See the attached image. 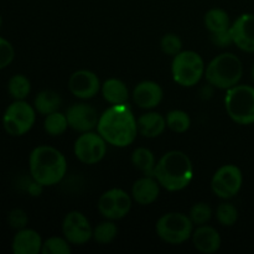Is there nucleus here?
Wrapping results in <instances>:
<instances>
[{
    "label": "nucleus",
    "instance_id": "f257e3e1",
    "mask_svg": "<svg viewBox=\"0 0 254 254\" xmlns=\"http://www.w3.org/2000/svg\"><path fill=\"white\" fill-rule=\"evenodd\" d=\"M98 133L104 140L117 148H126L138 135V123L129 104H112L99 117Z\"/></svg>",
    "mask_w": 254,
    "mask_h": 254
},
{
    "label": "nucleus",
    "instance_id": "f03ea898",
    "mask_svg": "<svg viewBox=\"0 0 254 254\" xmlns=\"http://www.w3.org/2000/svg\"><path fill=\"white\" fill-rule=\"evenodd\" d=\"M29 170L32 180L41 186H54L61 183L67 173L64 154L50 145H39L30 153Z\"/></svg>",
    "mask_w": 254,
    "mask_h": 254
},
{
    "label": "nucleus",
    "instance_id": "7ed1b4c3",
    "mask_svg": "<svg viewBox=\"0 0 254 254\" xmlns=\"http://www.w3.org/2000/svg\"><path fill=\"white\" fill-rule=\"evenodd\" d=\"M154 178L165 190L171 192L184 190L193 178L192 161L180 150L168 151L156 163Z\"/></svg>",
    "mask_w": 254,
    "mask_h": 254
},
{
    "label": "nucleus",
    "instance_id": "20e7f679",
    "mask_svg": "<svg viewBox=\"0 0 254 254\" xmlns=\"http://www.w3.org/2000/svg\"><path fill=\"white\" fill-rule=\"evenodd\" d=\"M243 76V64L240 57L231 52L216 56L206 67L205 77L211 86L230 89L240 83Z\"/></svg>",
    "mask_w": 254,
    "mask_h": 254
},
{
    "label": "nucleus",
    "instance_id": "39448f33",
    "mask_svg": "<svg viewBox=\"0 0 254 254\" xmlns=\"http://www.w3.org/2000/svg\"><path fill=\"white\" fill-rule=\"evenodd\" d=\"M226 112L235 123L250 126L254 123V87L237 84L227 89L225 97Z\"/></svg>",
    "mask_w": 254,
    "mask_h": 254
},
{
    "label": "nucleus",
    "instance_id": "423d86ee",
    "mask_svg": "<svg viewBox=\"0 0 254 254\" xmlns=\"http://www.w3.org/2000/svg\"><path fill=\"white\" fill-rule=\"evenodd\" d=\"M205 62L195 51H181L174 56L171 74L174 81L183 87H193L205 76Z\"/></svg>",
    "mask_w": 254,
    "mask_h": 254
},
{
    "label": "nucleus",
    "instance_id": "0eeeda50",
    "mask_svg": "<svg viewBox=\"0 0 254 254\" xmlns=\"http://www.w3.org/2000/svg\"><path fill=\"white\" fill-rule=\"evenodd\" d=\"M36 122V109L26 101H14L2 114V128L9 135L22 136L29 133Z\"/></svg>",
    "mask_w": 254,
    "mask_h": 254
},
{
    "label": "nucleus",
    "instance_id": "6e6552de",
    "mask_svg": "<svg viewBox=\"0 0 254 254\" xmlns=\"http://www.w3.org/2000/svg\"><path fill=\"white\" fill-rule=\"evenodd\" d=\"M156 235L169 245H181L192 236L193 223L188 215L169 212L161 216L155 226Z\"/></svg>",
    "mask_w": 254,
    "mask_h": 254
},
{
    "label": "nucleus",
    "instance_id": "1a4fd4ad",
    "mask_svg": "<svg viewBox=\"0 0 254 254\" xmlns=\"http://www.w3.org/2000/svg\"><path fill=\"white\" fill-rule=\"evenodd\" d=\"M243 185L242 170L237 165L227 164L217 169L211 180V189L217 197L228 200L237 195Z\"/></svg>",
    "mask_w": 254,
    "mask_h": 254
},
{
    "label": "nucleus",
    "instance_id": "9d476101",
    "mask_svg": "<svg viewBox=\"0 0 254 254\" xmlns=\"http://www.w3.org/2000/svg\"><path fill=\"white\" fill-rule=\"evenodd\" d=\"M74 155L81 163L93 165L99 163L107 154V141L99 133L86 131L74 141Z\"/></svg>",
    "mask_w": 254,
    "mask_h": 254
},
{
    "label": "nucleus",
    "instance_id": "9b49d317",
    "mask_svg": "<svg viewBox=\"0 0 254 254\" xmlns=\"http://www.w3.org/2000/svg\"><path fill=\"white\" fill-rule=\"evenodd\" d=\"M131 208V197L122 189H111L102 193L98 200V211L107 220H122Z\"/></svg>",
    "mask_w": 254,
    "mask_h": 254
},
{
    "label": "nucleus",
    "instance_id": "f8f14e48",
    "mask_svg": "<svg viewBox=\"0 0 254 254\" xmlns=\"http://www.w3.org/2000/svg\"><path fill=\"white\" fill-rule=\"evenodd\" d=\"M64 237L72 245L81 246L93 238V228L88 218L79 211L67 213L62 222Z\"/></svg>",
    "mask_w": 254,
    "mask_h": 254
},
{
    "label": "nucleus",
    "instance_id": "ddd939ff",
    "mask_svg": "<svg viewBox=\"0 0 254 254\" xmlns=\"http://www.w3.org/2000/svg\"><path fill=\"white\" fill-rule=\"evenodd\" d=\"M101 87L98 76L88 69H78L73 72L68 79L69 92L81 99L93 98L101 91Z\"/></svg>",
    "mask_w": 254,
    "mask_h": 254
},
{
    "label": "nucleus",
    "instance_id": "4468645a",
    "mask_svg": "<svg viewBox=\"0 0 254 254\" xmlns=\"http://www.w3.org/2000/svg\"><path fill=\"white\" fill-rule=\"evenodd\" d=\"M69 128L79 133L92 131L98 126L99 117L96 109L86 103H76L66 112Z\"/></svg>",
    "mask_w": 254,
    "mask_h": 254
},
{
    "label": "nucleus",
    "instance_id": "2eb2a0df",
    "mask_svg": "<svg viewBox=\"0 0 254 254\" xmlns=\"http://www.w3.org/2000/svg\"><path fill=\"white\" fill-rule=\"evenodd\" d=\"M231 35L233 44L242 51L253 54L254 52V14L240 15L231 25Z\"/></svg>",
    "mask_w": 254,
    "mask_h": 254
},
{
    "label": "nucleus",
    "instance_id": "dca6fc26",
    "mask_svg": "<svg viewBox=\"0 0 254 254\" xmlns=\"http://www.w3.org/2000/svg\"><path fill=\"white\" fill-rule=\"evenodd\" d=\"M164 91L159 83L154 81H143L135 86L133 99L140 108L153 109L161 103Z\"/></svg>",
    "mask_w": 254,
    "mask_h": 254
},
{
    "label": "nucleus",
    "instance_id": "f3484780",
    "mask_svg": "<svg viewBox=\"0 0 254 254\" xmlns=\"http://www.w3.org/2000/svg\"><path fill=\"white\" fill-rule=\"evenodd\" d=\"M42 238L35 230L22 228L15 233L11 242L14 254H39L42 250Z\"/></svg>",
    "mask_w": 254,
    "mask_h": 254
},
{
    "label": "nucleus",
    "instance_id": "a211bd4d",
    "mask_svg": "<svg viewBox=\"0 0 254 254\" xmlns=\"http://www.w3.org/2000/svg\"><path fill=\"white\" fill-rule=\"evenodd\" d=\"M191 237L196 250L205 254L216 253L220 250L222 243L218 231L207 225L197 226Z\"/></svg>",
    "mask_w": 254,
    "mask_h": 254
},
{
    "label": "nucleus",
    "instance_id": "6ab92c4d",
    "mask_svg": "<svg viewBox=\"0 0 254 254\" xmlns=\"http://www.w3.org/2000/svg\"><path fill=\"white\" fill-rule=\"evenodd\" d=\"M160 193V184L154 176H144L138 179L131 188V197L141 206L155 202Z\"/></svg>",
    "mask_w": 254,
    "mask_h": 254
},
{
    "label": "nucleus",
    "instance_id": "aec40b11",
    "mask_svg": "<svg viewBox=\"0 0 254 254\" xmlns=\"http://www.w3.org/2000/svg\"><path fill=\"white\" fill-rule=\"evenodd\" d=\"M138 133L145 138H156L165 130L166 118L156 112H149L136 119Z\"/></svg>",
    "mask_w": 254,
    "mask_h": 254
},
{
    "label": "nucleus",
    "instance_id": "412c9836",
    "mask_svg": "<svg viewBox=\"0 0 254 254\" xmlns=\"http://www.w3.org/2000/svg\"><path fill=\"white\" fill-rule=\"evenodd\" d=\"M103 98L111 104H123L129 99V89L123 81L109 78L101 87Z\"/></svg>",
    "mask_w": 254,
    "mask_h": 254
},
{
    "label": "nucleus",
    "instance_id": "4be33fe9",
    "mask_svg": "<svg viewBox=\"0 0 254 254\" xmlns=\"http://www.w3.org/2000/svg\"><path fill=\"white\" fill-rule=\"evenodd\" d=\"M62 104V98L57 92L52 89H45L36 94L34 99V107L36 112L42 116H47L59 111Z\"/></svg>",
    "mask_w": 254,
    "mask_h": 254
},
{
    "label": "nucleus",
    "instance_id": "5701e85b",
    "mask_svg": "<svg viewBox=\"0 0 254 254\" xmlns=\"http://www.w3.org/2000/svg\"><path fill=\"white\" fill-rule=\"evenodd\" d=\"M231 20L227 11L221 7L210 9L205 15V26L211 34L227 31L231 29Z\"/></svg>",
    "mask_w": 254,
    "mask_h": 254
},
{
    "label": "nucleus",
    "instance_id": "b1692460",
    "mask_svg": "<svg viewBox=\"0 0 254 254\" xmlns=\"http://www.w3.org/2000/svg\"><path fill=\"white\" fill-rule=\"evenodd\" d=\"M131 163L145 176H154L156 160L154 154L146 148H138L131 154Z\"/></svg>",
    "mask_w": 254,
    "mask_h": 254
},
{
    "label": "nucleus",
    "instance_id": "393cba45",
    "mask_svg": "<svg viewBox=\"0 0 254 254\" xmlns=\"http://www.w3.org/2000/svg\"><path fill=\"white\" fill-rule=\"evenodd\" d=\"M7 92L14 101H24L31 92V82L25 74H14L7 82Z\"/></svg>",
    "mask_w": 254,
    "mask_h": 254
},
{
    "label": "nucleus",
    "instance_id": "a878e982",
    "mask_svg": "<svg viewBox=\"0 0 254 254\" xmlns=\"http://www.w3.org/2000/svg\"><path fill=\"white\" fill-rule=\"evenodd\" d=\"M68 121L66 114L60 113L59 111L51 114H47L44 122V128L49 135L59 136L64 134L68 128Z\"/></svg>",
    "mask_w": 254,
    "mask_h": 254
},
{
    "label": "nucleus",
    "instance_id": "bb28decb",
    "mask_svg": "<svg viewBox=\"0 0 254 254\" xmlns=\"http://www.w3.org/2000/svg\"><path fill=\"white\" fill-rule=\"evenodd\" d=\"M166 126L175 133H185L191 126V119L186 112L180 109H174L166 114Z\"/></svg>",
    "mask_w": 254,
    "mask_h": 254
},
{
    "label": "nucleus",
    "instance_id": "cd10ccee",
    "mask_svg": "<svg viewBox=\"0 0 254 254\" xmlns=\"http://www.w3.org/2000/svg\"><path fill=\"white\" fill-rule=\"evenodd\" d=\"M118 235V227L112 220L103 221L97 227L93 228V238L101 245H108L113 242Z\"/></svg>",
    "mask_w": 254,
    "mask_h": 254
},
{
    "label": "nucleus",
    "instance_id": "c85d7f7f",
    "mask_svg": "<svg viewBox=\"0 0 254 254\" xmlns=\"http://www.w3.org/2000/svg\"><path fill=\"white\" fill-rule=\"evenodd\" d=\"M217 221L225 227H232L238 220V210L235 205L228 202H223L218 205L216 210Z\"/></svg>",
    "mask_w": 254,
    "mask_h": 254
},
{
    "label": "nucleus",
    "instance_id": "c756f323",
    "mask_svg": "<svg viewBox=\"0 0 254 254\" xmlns=\"http://www.w3.org/2000/svg\"><path fill=\"white\" fill-rule=\"evenodd\" d=\"M189 217H190L191 222L196 226L206 225L208 221L212 217V208L208 203L206 202H198L191 207L190 212H189Z\"/></svg>",
    "mask_w": 254,
    "mask_h": 254
},
{
    "label": "nucleus",
    "instance_id": "7c9ffc66",
    "mask_svg": "<svg viewBox=\"0 0 254 254\" xmlns=\"http://www.w3.org/2000/svg\"><path fill=\"white\" fill-rule=\"evenodd\" d=\"M66 238L50 237L42 243V254H69L71 247Z\"/></svg>",
    "mask_w": 254,
    "mask_h": 254
},
{
    "label": "nucleus",
    "instance_id": "2f4dec72",
    "mask_svg": "<svg viewBox=\"0 0 254 254\" xmlns=\"http://www.w3.org/2000/svg\"><path fill=\"white\" fill-rule=\"evenodd\" d=\"M161 51L168 56H176L183 51V41L176 34H165L160 41Z\"/></svg>",
    "mask_w": 254,
    "mask_h": 254
},
{
    "label": "nucleus",
    "instance_id": "473e14b6",
    "mask_svg": "<svg viewBox=\"0 0 254 254\" xmlns=\"http://www.w3.org/2000/svg\"><path fill=\"white\" fill-rule=\"evenodd\" d=\"M15 59V50L11 42L0 36V71L11 64Z\"/></svg>",
    "mask_w": 254,
    "mask_h": 254
},
{
    "label": "nucleus",
    "instance_id": "72a5a7b5",
    "mask_svg": "<svg viewBox=\"0 0 254 254\" xmlns=\"http://www.w3.org/2000/svg\"><path fill=\"white\" fill-rule=\"evenodd\" d=\"M7 223L14 230H22L29 223V216L21 208H14L7 213Z\"/></svg>",
    "mask_w": 254,
    "mask_h": 254
},
{
    "label": "nucleus",
    "instance_id": "f704fd0d",
    "mask_svg": "<svg viewBox=\"0 0 254 254\" xmlns=\"http://www.w3.org/2000/svg\"><path fill=\"white\" fill-rule=\"evenodd\" d=\"M211 40H212V42L216 45V46H220V47H227L230 46L231 44H233L231 30L217 32V34H211Z\"/></svg>",
    "mask_w": 254,
    "mask_h": 254
},
{
    "label": "nucleus",
    "instance_id": "c9c22d12",
    "mask_svg": "<svg viewBox=\"0 0 254 254\" xmlns=\"http://www.w3.org/2000/svg\"><path fill=\"white\" fill-rule=\"evenodd\" d=\"M251 74H252V79H253V82H254V64H253V66H252V69H251Z\"/></svg>",
    "mask_w": 254,
    "mask_h": 254
},
{
    "label": "nucleus",
    "instance_id": "e433bc0d",
    "mask_svg": "<svg viewBox=\"0 0 254 254\" xmlns=\"http://www.w3.org/2000/svg\"><path fill=\"white\" fill-rule=\"evenodd\" d=\"M1 26H2V17L1 15H0V29H1Z\"/></svg>",
    "mask_w": 254,
    "mask_h": 254
}]
</instances>
